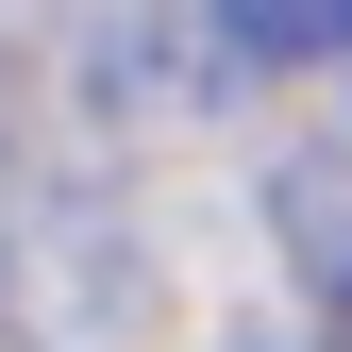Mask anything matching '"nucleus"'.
<instances>
[{
	"label": "nucleus",
	"instance_id": "obj_1",
	"mask_svg": "<svg viewBox=\"0 0 352 352\" xmlns=\"http://www.w3.org/2000/svg\"><path fill=\"white\" fill-rule=\"evenodd\" d=\"M218 34L252 67H352V0H218Z\"/></svg>",
	"mask_w": 352,
	"mask_h": 352
}]
</instances>
